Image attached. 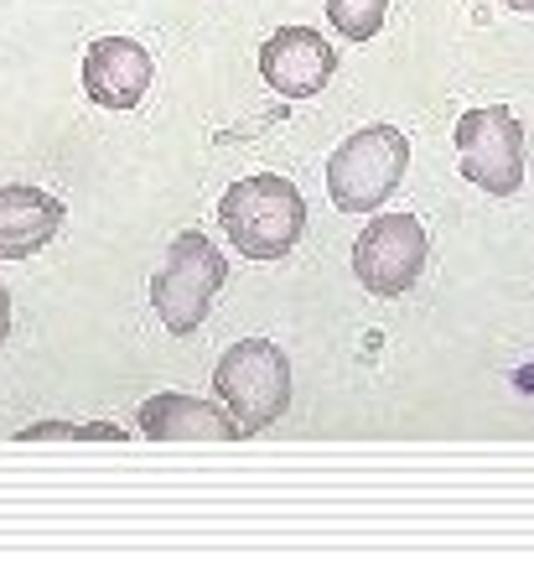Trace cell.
Segmentation results:
<instances>
[{
    "label": "cell",
    "mask_w": 534,
    "mask_h": 561,
    "mask_svg": "<svg viewBox=\"0 0 534 561\" xmlns=\"http://www.w3.org/2000/svg\"><path fill=\"white\" fill-rule=\"evenodd\" d=\"M218 224L239 244L244 261H280L297 250L301 229H306V198L291 178L255 172V178H239L234 187H223Z\"/></svg>",
    "instance_id": "cell-1"
},
{
    "label": "cell",
    "mask_w": 534,
    "mask_h": 561,
    "mask_svg": "<svg viewBox=\"0 0 534 561\" xmlns=\"http://www.w3.org/2000/svg\"><path fill=\"white\" fill-rule=\"evenodd\" d=\"M410 167V140L399 125H363L327 157V198L337 214H374L390 203Z\"/></svg>",
    "instance_id": "cell-2"
},
{
    "label": "cell",
    "mask_w": 534,
    "mask_h": 561,
    "mask_svg": "<svg viewBox=\"0 0 534 561\" xmlns=\"http://www.w3.org/2000/svg\"><path fill=\"white\" fill-rule=\"evenodd\" d=\"M229 280V261L202 229H187L166 244V261L151 276V307H156L161 328L172 339H187L198 333V322L213 312L218 286Z\"/></svg>",
    "instance_id": "cell-3"
},
{
    "label": "cell",
    "mask_w": 534,
    "mask_h": 561,
    "mask_svg": "<svg viewBox=\"0 0 534 561\" xmlns=\"http://www.w3.org/2000/svg\"><path fill=\"white\" fill-rule=\"evenodd\" d=\"M213 385H218L223 411L249 437V432L276 426L280 411L291 405V359L270 339H239L234 348H223V359L213 369Z\"/></svg>",
    "instance_id": "cell-4"
},
{
    "label": "cell",
    "mask_w": 534,
    "mask_h": 561,
    "mask_svg": "<svg viewBox=\"0 0 534 561\" xmlns=\"http://www.w3.org/2000/svg\"><path fill=\"white\" fill-rule=\"evenodd\" d=\"M524 151H530V136L509 104H483L456 121V167L494 198H509L524 187Z\"/></svg>",
    "instance_id": "cell-5"
},
{
    "label": "cell",
    "mask_w": 534,
    "mask_h": 561,
    "mask_svg": "<svg viewBox=\"0 0 534 561\" xmlns=\"http://www.w3.org/2000/svg\"><path fill=\"white\" fill-rule=\"evenodd\" d=\"M426 224L416 214H384L374 219L353 244V276L374 297H405L426 271Z\"/></svg>",
    "instance_id": "cell-6"
},
{
    "label": "cell",
    "mask_w": 534,
    "mask_h": 561,
    "mask_svg": "<svg viewBox=\"0 0 534 561\" xmlns=\"http://www.w3.org/2000/svg\"><path fill=\"white\" fill-rule=\"evenodd\" d=\"M337 73V47L317 26H280L276 37L259 47V79L276 89L280 100H312Z\"/></svg>",
    "instance_id": "cell-7"
},
{
    "label": "cell",
    "mask_w": 534,
    "mask_h": 561,
    "mask_svg": "<svg viewBox=\"0 0 534 561\" xmlns=\"http://www.w3.org/2000/svg\"><path fill=\"white\" fill-rule=\"evenodd\" d=\"M156 58L136 37H100L83 53V94L104 110H136L151 94Z\"/></svg>",
    "instance_id": "cell-8"
},
{
    "label": "cell",
    "mask_w": 534,
    "mask_h": 561,
    "mask_svg": "<svg viewBox=\"0 0 534 561\" xmlns=\"http://www.w3.org/2000/svg\"><path fill=\"white\" fill-rule=\"evenodd\" d=\"M62 219L68 208L53 193L26 187V182L0 187V261H32L47 240H58Z\"/></svg>",
    "instance_id": "cell-9"
},
{
    "label": "cell",
    "mask_w": 534,
    "mask_h": 561,
    "mask_svg": "<svg viewBox=\"0 0 534 561\" xmlns=\"http://www.w3.org/2000/svg\"><path fill=\"white\" fill-rule=\"evenodd\" d=\"M136 421L151 442H239L244 437L223 405L198 401V396H182V390H166V396L140 401Z\"/></svg>",
    "instance_id": "cell-10"
},
{
    "label": "cell",
    "mask_w": 534,
    "mask_h": 561,
    "mask_svg": "<svg viewBox=\"0 0 534 561\" xmlns=\"http://www.w3.org/2000/svg\"><path fill=\"white\" fill-rule=\"evenodd\" d=\"M384 16H390V0H327V21L337 26V37L348 42L379 37Z\"/></svg>",
    "instance_id": "cell-11"
},
{
    "label": "cell",
    "mask_w": 534,
    "mask_h": 561,
    "mask_svg": "<svg viewBox=\"0 0 534 561\" xmlns=\"http://www.w3.org/2000/svg\"><path fill=\"white\" fill-rule=\"evenodd\" d=\"M16 442H125L119 426H104V421H37V426H26L16 432Z\"/></svg>",
    "instance_id": "cell-12"
},
{
    "label": "cell",
    "mask_w": 534,
    "mask_h": 561,
    "mask_svg": "<svg viewBox=\"0 0 534 561\" xmlns=\"http://www.w3.org/2000/svg\"><path fill=\"white\" fill-rule=\"evenodd\" d=\"M11 333V291H5V280H0V343Z\"/></svg>",
    "instance_id": "cell-13"
},
{
    "label": "cell",
    "mask_w": 534,
    "mask_h": 561,
    "mask_svg": "<svg viewBox=\"0 0 534 561\" xmlns=\"http://www.w3.org/2000/svg\"><path fill=\"white\" fill-rule=\"evenodd\" d=\"M509 11H519V16H534V0H503Z\"/></svg>",
    "instance_id": "cell-14"
}]
</instances>
